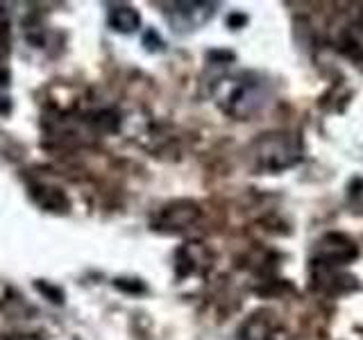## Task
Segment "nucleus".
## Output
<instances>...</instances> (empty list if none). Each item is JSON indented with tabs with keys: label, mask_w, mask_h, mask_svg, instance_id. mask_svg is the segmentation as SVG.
<instances>
[{
	"label": "nucleus",
	"mask_w": 363,
	"mask_h": 340,
	"mask_svg": "<svg viewBox=\"0 0 363 340\" xmlns=\"http://www.w3.org/2000/svg\"><path fill=\"white\" fill-rule=\"evenodd\" d=\"M213 98L218 107L236 120L252 118L268 102L266 79L252 73L225 75L213 84Z\"/></svg>",
	"instance_id": "1"
},
{
	"label": "nucleus",
	"mask_w": 363,
	"mask_h": 340,
	"mask_svg": "<svg viewBox=\"0 0 363 340\" xmlns=\"http://www.w3.org/2000/svg\"><path fill=\"white\" fill-rule=\"evenodd\" d=\"M302 157V147L298 139L284 132H272L259 136L252 145V162L259 170L279 173L284 168H291Z\"/></svg>",
	"instance_id": "2"
},
{
	"label": "nucleus",
	"mask_w": 363,
	"mask_h": 340,
	"mask_svg": "<svg viewBox=\"0 0 363 340\" xmlns=\"http://www.w3.org/2000/svg\"><path fill=\"white\" fill-rule=\"evenodd\" d=\"M175 7V26L179 28H196L213 14V5L209 3H177Z\"/></svg>",
	"instance_id": "3"
},
{
	"label": "nucleus",
	"mask_w": 363,
	"mask_h": 340,
	"mask_svg": "<svg viewBox=\"0 0 363 340\" xmlns=\"http://www.w3.org/2000/svg\"><path fill=\"white\" fill-rule=\"evenodd\" d=\"M109 26L116 32L130 34L134 30H139L141 16H139V11H136L132 5H121L118 3V5L109 7Z\"/></svg>",
	"instance_id": "4"
},
{
	"label": "nucleus",
	"mask_w": 363,
	"mask_h": 340,
	"mask_svg": "<svg viewBox=\"0 0 363 340\" xmlns=\"http://www.w3.org/2000/svg\"><path fill=\"white\" fill-rule=\"evenodd\" d=\"M198 218V207L191 202H182L177 207H170L164 211V225L168 227H186L189 222H193Z\"/></svg>",
	"instance_id": "5"
},
{
	"label": "nucleus",
	"mask_w": 363,
	"mask_h": 340,
	"mask_svg": "<svg viewBox=\"0 0 363 340\" xmlns=\"http://www.w3.org/2000/svg\"><path fill=\"white\" fill-rule=\"evenodd\" d=\"M7 26H9V23H7V14H5L3 9H0V55L7 52V32H9Z\"/></svg>",
	"instance_id": "6"
},
{
	"label": "nucleus",
	"mask_w": 363,
	"mask_h": 340,
	"mask_svg": "<svg viewBox=\"0 0 363 340\" xmlns=\"http://www.w3.org/2000/svg\"><path fill=\"white\" fill-rule=\"evenodd\" d=\"M14 340H37L34 336H18V338H14Z\"/></svg>",
	"instance_id": "7"
}]
</instances>
